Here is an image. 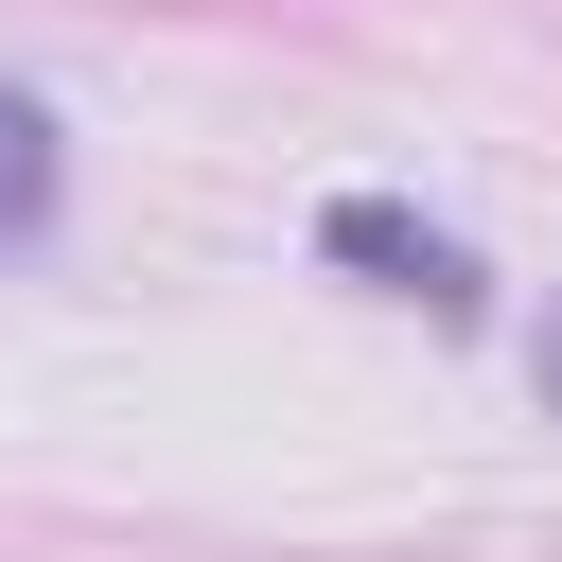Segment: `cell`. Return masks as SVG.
<instances>
[{
	"label": "cell",
	"mask_w": 562,
	"mask_h": 562,
	"mask_svg": "<svg viewBox=\"0 0 562 562\" xmlns=\"http://www.w3.org/2000/svg\"><path fill=\"white\" fill-rule=\"evenodd\" d=\"M53 228V105L0 70V246H35Z\"/></svg>",
	"instance_id": "obj_2"
},
{
	"label": "cell",
	"mask_w": 562,
	"mask_h": 562,
	"mask_svg": "<svg viewBox=\"0 0 562 562\" xmlns=\"http://www.w3.org/2000/svg\"><path fill=\"white\" fill-rule=\"evenodd\" d=\"M544 404H562V316H544Z\"/></svg>",
	"instance_id": "obj_3"
},
{
	"label": "cell",
	"mask_w": 562,
	"mask_h": 562,
	"mask_svg": "<svg viewBox=\"0 0 562 562\" xmlns=\"http://www.w3.org/2000/svg\"><path fill=\"white\" fill-rule=\"evenodd\" d=\"M316 246H334V263H369L386 299H422V316H474V299H492V281H474V246H457V228H422L404 193H334V211H316Z\"/></svg>",
	"instance_id": "obj_1"
}]
</instances>
